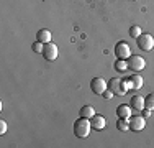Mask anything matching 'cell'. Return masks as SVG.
Segmentation results:
<instances>
[{
  "label": "cell",
  "mask_w": 154,
  "mask_h": 148,
  "mask_svg": "<svg viewBox=\"0 0 154 148\" xmlns=\"http://www.w3.org/2000/svg\"><path fill=\"white\" fill-rule=\"evenodd\" d=\"M90 128H92V125H90L89 118L80 117V118H77L75 124H74V133H75V137H79V138H85V137H89Z\"/></svg>",
  "instance_id": "1"
},
{
  "label": "cell",
  "mask_w": 154,
  "mask_h": 148,
  "mask_svg": "<svg viewBox=\"0 0 154 148\" xmlns=\"http://www.w3.org/2000/svg\"><path fill=\"white\" fill-rule=\"evenodd\" d=\"M108 89L113 92V94H116V95H125L128 92V87H126V84H125V79H118V77L110 79Z\"/></svg>",
  "instance_id": "2"
},
{
  "label": "cell",
  "mask_w": 154,
  "mask_h": 148,
  "mask_svg": "<svg viewBox=\"0 0 154 148\" xmlns=\"http://www.w3.org/2000/svg\"><path fill=\"white\" fill-rule=\"evenodd\" d=\"M136 44L139 50H143V51H151L154 48V38L149 33H141L136 38Z\"/></svg>",
  "instance_id": "3"
},
{
  "label": "cell",
  "mask_w": 154,
  "mask_h": 148,
  "mask_svg": "<svg viewBox=\"0 0 154 148\" xmlns=\"http://www.w3.org/2000/svg\"><path fill=\"white\" fill-rule=\"evenodd\" d=\"M115 54L118 59H128L131 56V48L126 41H120L115 44Z\"/></svg>",
  "instance_id": "4"
},
{
  "label": "cell",
  "mask_w": 154,
  "mask_h": 148,
  "mask_svg": "<svg viewBox=\"0 0 154 148\" xmlns=\"http://www.w3.org/2000/svg\"><path fill=\"white\" fill-rule=\"evenodd\" d=\"M90 89H92L94 94L102 95L108 89V84L105 82V79H102V77H94V79L90 81Z\"/></svg>",
  "instance_id": "5"
},
{
  "label": "cell",
  "mask_w": 154,
  "mask_h": 148,
  "mask_svg": "<svg viewBox=\"0 0 154 148\" xmlns=\"http://www.w3.org/2000/svg\"><path fill=\"white\" fill-rule=\"evenodd\" d=\"M126 61H128V68L133 69V71H136V72L146 68V61L141 56H138V54H131Z\"/></svg>",
  "instance_id": "6"
},
{
  "label": "cell",
  "mask_w": 154,
  "mask_h": 148,
  "mask_svg": "<svg viewBox=\"0 0 154 148\" xmlns=\"http://www.w3.org/2000/svg\"><path fill=\"white\" fill-rule=\"evenodd\" d=\"M41 54L45 56L46 61H54V59L57 58V46H56L53 41L45 43V50H43Z\"/></svg>",
  "instance_id": "7"
},
{
  "label": "cell",
  "mask_w": 154,
  "mask_h": 148,
  "mask_svg": "<svg viewBox=\"0 0 154 148\" xmlns=\"http://www.w3.org/2000/svg\"><path fill=\"white\" fill-rule=\"evenodd\" d=\"M143 77L139 76V74H133V76H130V77H126L125 79V84H126V87H128V91L130 89H133V91H138V89H141L143 87Z\"/></svg>",
  "instance_id": "8"
},
{
  "label": "cell",
  "mask_w": 154,
  "mask_h": 148,
  "mask_svg": "<svg viewBox=\"0 0 154 148\" xmlns=\"http://www.w3.org/2000/svg\"><path fill=\"white\" fill-rule=\"evenodd\" d=\"M146 127V118L143 115L139 117H130V130L131 132H141Z\"/></svg>",
  "instance_id": "9"
},
{
  "label": "cell",
  "mask_w": 154,
  "mask_h": 148,
  "mask_svg": "<svg viewBox=\"0 0 154 148\" xmlns=\"http://www.w3.org/2000/svg\"><path fill=\"white\" fill-rule=\"evenodd\" d=\"M90 125H92V128L95 130H102V128H105V125H107V120H105L103 115H95L90 118Z\"/></svg>",
  "instance_id": "10"
},
{
  "label": "cell",
  "mask_w": 154,
  "mask_h": 148,
  "mask_svg": "<svg viewBox=\"0 0 154 148\" xmlns=\"http://www.w3.org/2000/svg\"><path fill=\"white\" fill-rule=\"evenodd\" d=\"M116 115H118V118H130L131 117V107L128 104H120L116 107Z\"/></svg>",
  "instance_id": "11"
},
{
  "label": "cell",
  "mask_w": 154,
  "mask_h": 148,
  "mask_svg": "<svg viewBox=\"0 0 154 148\" xmlns=\"http://www.w3.org/2000/svg\"><path fill=\"white\" fill-rule=\"evenodd\" d=\"M130 105L136 110H143L144 109V97H141V95H133L131 101H130Z\"/></svg>",
  "instance_id": "12"
},
{
  "label": "cell",
  "mask_w": 154,
  "mask_h": 148,
  "mask_svg": "<svg viewBox=\"0 0 154 148\" xmlns=\"http://www.w3.org/2000/svg\"><path fill=\"white\" fill-rule=\"evenodd\" d=\"M51 38H53V36H51V31H49V30H46V28L39 30V31L36 33V40L41 41V43H49Z\"/></svg>",
  "instance_id": "13"
},
{
  "label": "cell",
  "mask_w": 154,
  "mask_h": 148,
  "mask_svg": "<svg viewBox=\"0 0 154 148\" xmlns=\"http://www.w3.org/2000/svg\"><path fill=\"white\" fill-rule=\"evenodd\" d=\"M79 115L80 117H84V118H92L94 115H95V109L92 105H84L82 109H80V112H79Z\"/></svg>",
  "instance_id": "14"
},
{
  "label": "cell",
  "mask_w": 154,
  "mask_h": 148,
  "mask_svg": "<svg viewBox=\"0 0 154 148\" xmlns=\"http://www.w3.org/2000/svg\"><path fill=\"white\" fill-rule=\"evenodd\" d=\"M116 128L120 132H128L130 130V120L128 118H118L116 120Z\"/></svg>",
  "instance_id": "15"
},
{
  "label": "cell",
  "mask_w": 154,
  "mask_h": 148,
  "mask_svg": "<svg viewBox=\"0 0 154 148\" xmlns=\"http://www.w3.org/2000/svg\"><path fill=\"white\" fill-rule=\"evenodd\" d=\"M115 69L120 72H125L128 69V61L126 59H118V61L115 63Z\"/></svg>",
  "instance_id": "16"
},
{
  "label": "cell",
  "mask_w": 154,
  "mask_h": 148,
  "mask_svg": "<svg viewBox=\"0 0 154 148\" xmlns=\"http://www.w3.org/2000/svg\"><path fill=\"white\" fill-rule=\"evenodd\" d=\"M144 107L149 110H154V92L148 94V97L144 99Z\"/></svg>",
  "instance_id": "17"
},
{
  "label": "cell",
  "mask_w": 154,
  "mask_h": 148,
  "mask_svg": "<svg viewBox=\"0 0 154 148\" xmlns=\"http://www.w3.org/2000/svg\"><path fill=\"white\" fill-rule=\"evenodd\" d=\"M31 48H33V51H35V53H43V50H45V43H41V41H38V40H36V41L31 44Z\"/></svg>",
  "instance_id": "18"
},
{
  "label": "cell",
  "mask_w": 154,
  "mask_h": 148,
  "mask_svg": "<svg viewBox=\"0 0 154 148\" xmlns=\"http://www.w3.org/2000/svg\"><path fill=\"white\" fill-rule=\"evenodd\" d=\"M130 35H131V38H134L136 40L139 35H141V27H131L130 30Z\"/></svg>",
  "instance_id": "19"
},
{
  "label": "cell",
  "mask_w": 154,
  "mask_h": 148,
  "mask_svg": "<svg viewBox=\"0 0 154 148\" xmlns=\"http://www.w3.org/2000/svg\"><path fill=\"white\" fill-rule=\"evenodd\" d=\"M5 132H7V122L3 118H0V135H3Z\"/></svg>",
  "instance_id": "20"
},
{
  "label": "cell",
  "mask_w": 154,
  "mask_h": 148,
  "mask_svg": "<svg viewBox=\"0 0 154 148\" xmlns=\"http://www.w3.org/2000/svg\"><path fill=\"white\" fill-rule=\"evenodd\" d=\"M151 112H152V110H149V109H146V107H144V109L141 110V115L144 118H149V117H151Z\"/></svg>",
  "instance_id": "21"
},
{
  "label": "cell",
  "mask_w": 154,
  "mask_h": 148,
  "mask_svg": "<svg viewBox=\"0 0 154 148\" xmlns=\"http://www.w3.org/2000/svg\"><path fill=\"white\" fill-rule=\"evenodd\" d=\"M102 95H103L105 99H112V97H113V95H115V94H113V92L110 91V89H107V91H105V92H103V94H102Z\"/></svg>",
  "instance_id": "22"
}]
</instances>
